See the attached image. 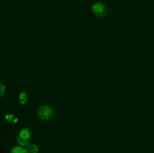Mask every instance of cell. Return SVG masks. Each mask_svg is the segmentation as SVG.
I'll list each match as a JSON object with an SVG mask.
<instances>
[{"label": "cell", "mask_w": 154, "mask_h": 153, "mask_svg": "<svg viewBox=\"0 0 154 153\" xmlns=\"http://www.w3.org/2000/svg\"><path fill=\"white\" fill-rule=\"evenodd\" d=\"M24 148H25L26 153H38V146L33 143H29L28 145L26 146Z\"/></svg>", "instance_id": "cell-4"}, {"label": "cell", "mask_w": 154, "mask_h": 153, "mask_svg": "<svg viewBox=\"0 0 154 153\" xmlns=\"http://www.w3.org/2000/svg\"><path fill=\"white\" fill-rule=\"evenodd\" d=\"M31 136L32 134L29 128H25L20 131L19 134L17 137V141L20 146H26L29 143Z\"/></svg>", "instance_id": "cell-1"}, {"label": "cell", "mask_w": 154, "mask_h": 153, "mask_svg": "<svg viewBox=\"0 0 154 153\" xmlns=\"http://www.w3.org/2000/svg\"><path fill=\"white\" fill-rule=\"evenodd\" d=\"M5 92V86H4V84L0 82V97L4 95Z\"/></svg>", "instance_id": "cell-7"}, {"label": "cell", "mask_w": 154, "mask_h": 153, "mask_svg": "<svg viewBox=\"0 0 154 153\" xmlns=\"http://www.w3.org/2000/svg\"><path fill=\"white\" fill-rule=\"evenodd\" d=\"M92 10H93V14L96 16H99V17H102L105 16L107 14V8L102 3H95L92 7Z\"/></svg>", "instance_id": "cell-3"}, {"label": "cell", "mask_w": 154, "mask_h": 153, "mask_svg": "<svg viewBox=\"0 0 154 153\" xmlns=\"http://www.w3.org/2000/svg\"><path fill=\"white\" fill-rule=\"evenodd\" d=\"M54 115V111L51 106L48 105H43L39 107L38 110V116L42 120H48L52 118Z\"/></svg>", "instance_id": "cell-2"}, {"label": "cell", "mask_w": 154, "mask_h": 153, "mask_svg": "<svg viewBox=\"0 0 154 153\" xmlns=\"http://www.w3.org/2000/svg\"><path fill=\"white\" fill-rule=\"evenodd\" d=\"M18 98H19V101L21 104H26L27 96H26V94L25 92H21L20 94H19V97H18Z\"/></svg>", "instance_id": "cell-5"}, {"label": "cell", "mask_w": 154, "mask_h": 153, "mask_svg": "<svg viewBox=\"0 0 154 153\" xmlns=\"http://www.w3.org/2000/svg\"><path fill=\"white\" fill-rule=\"evenodd\" d=\"M11 152L12 153H26L25 152V148H23L22 146H15L14 147L11 149Z\"/></svg>", "instance_id": "cell-6"}, {"label": "cell", "mask_w": 154, "mask_h": 153, "mask_svg": "<svg viewBox=\"0 0 154 153\" xmlns=\"http://www.w3.org/2000/svg\"><path fill=\"white\" fill-rule=\"evenodd\" d=\"M10 153H12V152H10Z\"/></svg>", "instance_id": "cell-8"}]
</instances>
